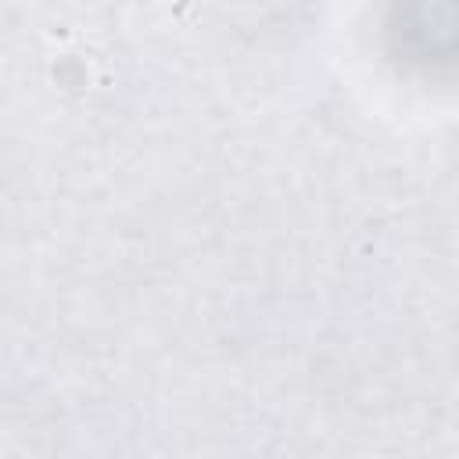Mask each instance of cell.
<instances>
[{
  "mask_svg": "<svg viewBox=\"0 0 459 459\" xmlns=\"http://www.w3.org/2000/svg\"><path fill=\"white\" fill-rule=\"evenodd\" d=\"M391 32L416 61H459V0H391Z\"/></svg>",
  "mask_w": 459,
  "mask_h": 459,
  "instance_id": "obj_1",
  "label": "cell"
}]
</instances>
